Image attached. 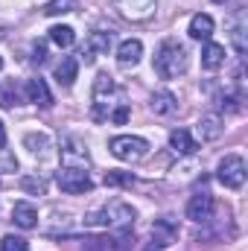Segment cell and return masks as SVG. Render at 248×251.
Masks as SVG:
<instances>
[{
  "label": "cell",
  "instance_id": "1",
  "mask_svg": "<svg viewBox=\"0 0 248 251\" xmlns=\"http://www.w3.org/2000/svg\"><path fill=\"white\" fill-rule=\"evenodd\" d=\"M125 105V94L123 88L108 76V73H99L97 76V82H94V108H91V114H94V120H111V114Z\"/></svg>",
  "mask_w": 248,
  "mask_h": 251
},
{
  "label": "cell",
  "instance_id": "2",
  "mask_svg": "<svg viewBox=\"0 0 248 251\" xmlns=\"http://www.w3.org/2000/svg\"><path fill=\"white\" fill-rule=\"evenodd\" d=\"M187 64H190V53L175 38L161 41V47L155 50V73L161 79H175V76L187 73Z\"/></svg>",
  "mask_w": 248,
  "mask_h": 251
},
{
  "label": "cell",
  "instance_id": "3",
  "mask_svg": "<svg viewBox=\"0 0 248 251\" xmlns=\"http://www.w3.org/2000/svg\"><path fill=\"white\" fill-rule=\"evenodd\" d=\"M134 216H137V210H134L131 204L114 199V201L105 204L102 210L88 213V216H85V225H97V228H131V225H134Z\"/></svg>",
  "mask_w": 248,
  "mask_h": 251
},
{
  "label": "cell",
  "instance_id": "4",
  "mask_svg": "<svg viewBox=\"0 0 248 251\" xmlns=\"http://www.w3.org/2000/svg\"><path fill=\"white\" fill-rule=\"evenodd\" d=\"M108 149L117 161H125V164H137L149 155V143L143 137H134V134H117L108 140Z\"/></svg>",
  "mask_w": 248,
  "mask_h": 251
},
{
  "label": "cell",
  "instance_id": "5",
  "mask_svg": "<svg viewBox=\"0 0 248 251\" xmlns=\"http://www.w3.org/2000/svg\"><path fill=\"white\" fill-rule=\"evenodd\" d=\"M216 178H219V184H225L228 190H240L246 184V161H243V155H225L222 161H219V167H216Z\"/></svg>",
  "mask_w": 248,
  "mask_h": 251
},
{
  "label": "cell",
  "instance_id": "6",
  "mask_svg": "<svg viewBox=\"0 0 248 251\" xmlns=\"http://www.w3.org/2000/svg\"><path fill=\"white\" fill-rule=\"evenodd\" d=\"M56 181H59V187H62L64 193H70V196L88 193V190L94 187V181H91L88 170H76V167H62V170H59V176H56Z\"/></svg>",
  "mask_w": 248,
  "mask_h": 251
},
{
  "label": "cell",
  "instance_id": "7",
  "mask_svg": "<svg viewBox=\"0 0 248 251\" xmlns=\"http://www.w3.org/2000/svg\"><path fill=\"white\" fill-rule=\"evenodd\" d=\"M114 9L131 24H143L155 15L158 0H114Z\"/></svg>",
  "mask_w": 248,
  "mask_h": 251
},
{
  "label": "cell",
  "instance_id": "8",
  "mask_svg": "<svg viewBox=\"0 0 248 251\" xmlns=\"http://www.w3.org/2000/svg\"><path fill=\"white\" fill-rule=\"evenodd\" d=\"M108 50H111V32L97 29V32H91V35L85 38V47H82V62H85V64H94V62H97V56H105Z\"/></svg>",
  "mask_w": 248,
  "mask_h": 251
},
{
  "label": "cell",
  "instance_id": "9",
  "mask_svg": "<svg viewBox=\"0 0 248 251\" xmlns=\"http://www.w3.org/2000/svg\"><path fill=\"white\" fill-rule=\"evenodd\" d=\"M62 161L64 167H76V170H88V164H91L85 143L76 140V137H64L62 140Z\"/></svg>",
  "mask_w": 248,
  "mask_h": 251
},
{
  "label": "cell",
  "instance_id": "10",
  "mask_svg": "<svg viewBox=\"0 0 248 251\" xmlns=\"http://www.w3.org/2000/svg\"><path fill=\"white\" fill-rule=\"evenodd\" d=\"M210 216H213V199H210V193L190 196V201H187V219H193L196 225H201V222H210Z\"/></svg>",
  "mask_w": 248,
  "mask_h": 251
},
{
  "label": "cell",
  "instance_id": "11",
  "mask_svg": "<svg viewBox=\"0 0 248 251\" xmlns=\"http://www.w3.org/2000/svg\"><path fill=\"white\" fill-rule=\"evenodd\" d=\"M175 240H178V222H175L173 216H161V219L152 222V243H155L158 249H167V246L175 243Z\"/></svg>",
  "mask_w": 248,
  "mask_h": 251
},
{
  "label": "cell",
  "instance_id": "12",
  "mask_svg": "<svg viewBox=\"0 0 248 251\" xmlns=\"http://www.w3.org/2000/svg\"><path fill=\"white\" fill-rule=\"evenodd\" d=\"M149 108H152V114H158V117H170V114H175V108H178V97H175L173 91H155L152 100H149Z\"/></svg>",
  "mask_w": 248,
  "mask_h": 251
},
{
  "label": "cell",
  "instance_id": "13",
  "mask_svg": "<svg viewBox=\"0 0 248 251\" xmlns=\"http://www.w3.org/2000/svg\"><path fill=\"white\" fill-rule=\"evenodd\" d=\"M26 100L32 105H38V108H50L53 105V94H50L44 79H29L26 82Z\"/></svg>",
  "mask_w": 248,
  "mask_h": 251
},
{
  "label": "cell",
  "instance_id": "14",
  "mask_svg": "<svg viewBox=\"0 0 248 251\" xmlns=\"http://www.w3.org/2000/svg\"><path fill=\"white\" fill-rule=\"evenodd\" d=\"M12 222H15L18 228H24V231L35 228V225H38V210H35V204H29V201H15V207H12Z\"/></svg>",
  "mask_w": 248,
  "mask_h": 251
},
{
  "label": "cell",
  "instance_id": "15",
  "mask_svg": "<svg viewBox=\"0 0 248 251\" xmlns=\"http://www.w3.org/2000/svg\"><path fill=\"white\" fill-rule=\"evenodd\" d=\"M170 149L175 155H196L198 152V143L193 140V134L187 128H173L170 131Z\"/></svg>",
  "mask_w": 248,
  "mask_h": 251
},
{
  "label": "cell",
  "instance_id": "16",
  "mask_svg": "<svg viewBox=\"0 0 248 251\" xmlns=\"http://www.w3.org/2000/svg\"><path fill=\"white\" fill-rule=\"evenodd\" d=\"M140 56H143V44L137 41V38H128V41H123L120 47H117V64L120 67H137V62H140Z\"/></svg>",
  "mask_w": 248,
  "mask_h": 251
},
{
  "label": "cell",
  "instance_id": "17",
  "mask_svg": "<svg viewBox=\"0 0 248 251\" xmlns=\"http://www.w3.org/2000/svg\"><path fill=\"white\" fill-rule=\"evenodd\" d=\"M222 64H225V44L207 41L204 50H201V67L204 70H219Z\"/></svg>",
  "mask_w": 248,
  "mask_h": 251
},
{
  "label": "cell",
  "instance_id": "18",
  "mask_svg": "<svg viewBox=\"0 0 248 251\" xmlns=\"http://www.w3.org/2000/svg\"><path fill=\"white\" fill-rule=\"evenodd\" d=\"M190 38H196V41H207L210 35H213V18L210 15H204V12H198V15H193V21H190Z\"/></svg>",
  "mask_w": 248,
  "mask_h": 251
},
{
  "label": "cell",
  "instance_id": "19",
  "mask_svg": "<svg viewBox=\"0 0 248 251\" xmlns=\"http://www.w3.org/2000/svg\"><path fill=\"white\" fill-rule=\"evenodd\" d=\"M76 73H79V59H73V56H64L62 62L56 64V82L64 85V88H70L76 82Z\"/></svg>",
  "mask_w": 248,
  "mask_h": 251
},
{
  "label": "cell",
  "instance_id": "20",
  "mask_svg": "<svg viewBox=\"0 0 248 251\" xmlns=\"http://www.w3.org/2000/svg\"><path fill=\"white\" fill-rule=\"evenodd\" d=\"M222 131H225V126H222V117H219V114H204V117L198 120V134H201V140H216Z\"/></svg>",
  "mask_w": 248,
  "mask_h": 251
},
{
  "label": "cell",
  "instance_id": "21",
  "mask_svg": "<svg viewBox=\"0 0 248 251\" xmlns=\"http://www.w3.org/2000/svg\"><path fill=\"white\" fill-rule=\"evenodd\" d=\"M50 41H53L56 47H70V44L76 41V32H73V26H67V24H56V26H50Z\"/></svg>",
  "mask_w": 248,
  "mask_h": 251
},
{
  "label": "cell",
  "instance_id": "22",
  "mask_svg": "<svg viewBox=\"0 0 248 251\" xmlns=\"http://www.w3.org/2000/svg\"><path fill=\"white\" fill-rule=\"evenodd\" d=\"M79 9V0H50L44 6V15L47 18H59V15H70Z\"/></svg>",
  "mask_w": 248,
  "mask_h": 251
},
{
  "label": "cell",
  "instance_id": "23",
  "mask_svg": "<svg viewBox=\"0 0 248 251\" xmlns=\"http://www.w3.org/2000/svg\"><path fill=\"white\" fill-rule=\"evenodd\" d=\"M102 181H105V187H131L134 184L131 173H120V170H108Z\"/></svg>",
  "mask_w": 248,
  "mask_h": 251
},
{
  "label": "cell",
  "instance_id": "24",
  "mask_svg": "<svg viewBox=\"0 0 248 251\" xmlns=\"http://www.w3.org/2000/svg\"><path fill=\"white\" fill-rule=\"evenodd\" d=\"M243 100H246L243 91H231V94H225V97L219 100V105H222L225 111H243Z\"/></svg>",
  "mask_w": 248,
  "mask_h": 251
},
{
  "label": "cell",
  "instance_id": "25",
  "mask_svg": "<svg viewBox=\"0 0 248 251\" xmlns=\"http://www.w3.org/2000/svg\"><path fill=\"white\" fill-rule=\"evenodd\" d=\"M231 41H234V50H237V56H240V59H246L248 44H246V26H243V24H237V26H234V32H231Z\"/></svg>",
  "mask_w": 248,
  "mask_h": 251
},
{
  "label": "cell",
  "instance_id": "26",
  "mask_svg": "<svg viewBox=\"0 0 248 251\" xmlns=\"http://www.w3.org/2000/svg\"><path fill=\"white\" fill-rule=\"evenodd\" d=\"M0 251H29V246H26V240H24V237L6 234V237L0 240Z\"/></svg>",
  "mask_w": 248,
  "mask_h": 251
},
{
  "label": "cell",
  "instance_id": "27",
  "mask_svg": "<svg viewBox=\"0 0 248 251\" xmlns=\"http://www.w3.org/2000/svg\"><path fill=\"white\" fill-rule=\"evenodd\" d=\"M24 143L29 146V152H32V155H41V152L47 149V143H50V140H47V134H26V137H24Z\"/></svg>",
  "mask_w": 248,
  "mask_h": 251
},
{
  "label": "cell",
  "instance_id": "28",
  "mask_svg": "<svg viewBox=\"0 0 248 251\" xmlns=\"http://www.w3.org/2000/svg\"><path fill=\"white\" fill-rule=\"evenodd\" d=\"M12 105H18L15 85H0V108H12Z\"/></svg>",
  "mask_w": 248,
  "mask_h": 251
},
{
  "label": "cell",
  "instance_id": "29",
  "mask_svg": "<svg viewBox=\"0 0 248 251\" xmlns=\"http://www.w3.org/2000/svg\"><path fill=\"white\" fill-rule=\"evenodd\" d=\"M44 62H47V44L35 41L32 44V64H44Z\"/></svg>",
  "mask_w": 248,
  "mask_h": 251
},
{
  "label": "cell",
  "instance_id": "30",
  "mask_svg": "<svg viewBox=\"0 0 248 251\" xmlns=\"http://www.w3.org/2000/svg\"><path fill=\"white\" fill-rule=\"evenodd\" d=\"M128 114H131V108H128V102H125V105H120V108H117V111H114V114H111V123L123 126L125 120H128Z\"/></svg>",
  "mask_w": 248,
  "mask_h": 251
},
{
  "label": "cell",
  "instance_id": "31",
  "mask_svg": "<svg viewBox=\"0 0 248 251\" xmlns=\"http://www.w3.org/2000/svg\"><path fill=\"white\" fill-rule=\"evenodd\" d=\"M24 190H35V193H44V181H41V178H24Z\"/></svg>",
  "mask_w": 248,
  "mask_h": 251
},
{
  "label": "cell",
  "instance_id": "32",
  "mask_svg": "<svg viewBox=\"0 0 248 251\" xmlns=\"http://www.w3.org/2000/svg\"><path fill=\"white\" fill-rule=\"evenodd\" d=\"M6 146V126H3V120H0V149Z\"/></svg>",
  "mask_w": 248,
  "mask_h": 251
},
{
  "label": "cell",
  "instance_id": "33",
  "mask_svg": "<svg viewBox=\"0 0 248 251\" xmlns=\"http://www.w3.org/2000/svg\"><path fill=\"white\" fill-rule=\"evenodd\" d=\"M143 251H161V249H158V246L152 243V246H146V249H143Z\"/></svg>",
  "mask_w": 248,
  "mask_h": 251
},
{
  "label": "cell",
  "instance_id": "34",
  "mask_svg": "<svg viewBox=\"0 0 248 251\" xmlns=\"http://www.w3.org/2000/svg\"><path fill=\"white\" fill-rule=\"evenodd\" d=\"M0 70H3V56H0Z\"/></svg>",
  "mask_w": 248,
  "mask_h": 251
},
{
  "label": "cell",
  "instance_id": "35",
  "mask_svg": "<svg viewBox=\"0 0 248 251\" xmlns=\"http://www.w3.org/2000/svg\"><path fill=\"white\" fill-rule=\"evenodd\" d=\"M213 3H225V0H213Z\"/></svg>",
  "mask_w": 248,
  "mask_h": 251
}]
</instances>
